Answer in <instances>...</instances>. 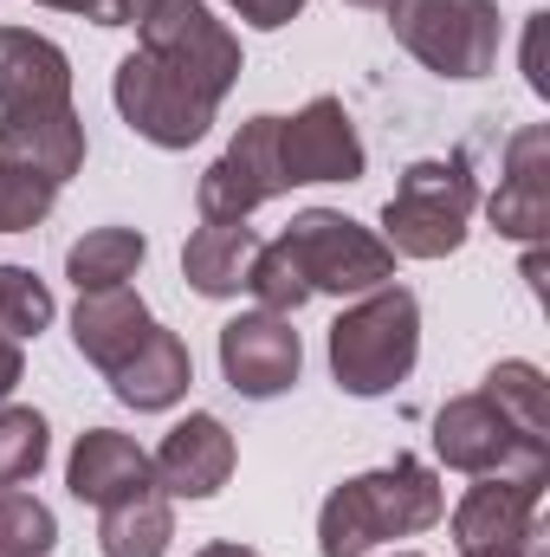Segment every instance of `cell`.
I'll return each mask as SVG.
<instances>
[{
    "label": "cell",
    "mask_w": 550,
    "mask_h": 557,
    "mask_svg": "<svg viewBox=\"0 0 550 557\" xmlns=\"http://www.w3.org/2000/svg\"><path fill=\"white\" fill-rule=\"evenodd\" d=\"M447 519V493L434 480V467H421L414 454H396L376 473L343 480L324 512H317V552L324 557H370L389 539H414L427 525Z\"/></svg>",
    "instance_id": "cell-1"
},
{
    "label": "cell",
    "mask_w": 550,
    "mask_h": 557,
    "mask_svg": "<svg viewBox=\"0 0 550 557\" xmlns=\"http://www.w3.org/2000/svg\"><path fill=\"white\" fill-rule=\"evenodd\" d=\"M414 357H421V305H414L409 285H396V278L363 292L330 324V376L357 403H376L396 383H409Z\"/></svg>",
    "instance_id": "cell-2"
},
{
    "label": "cell",
    "mask_w": 550,
    "mask_h": 557,
    "mask_svg": "<svg viewBox=\"0 0 550 557\" xmlns=\"http://www.w3.org/2000/svg\"><path fill=\"white\" fill-rule=\"evenodd\" d=\"M479 208V182L466 156L414 162L383 208V240L396 260H447L466 247V221Z\"/></svg>",
    "instance_id": "cell-3"
},
{
    "label": "cell",
    "mask_w": 550,
    "mask_h": 557,
    "mask_svg": "<svg viewBox=\"0 0 550 557\" xmlns=\"http://www.w3.org/2000/svg\"><path fill=\"white\" fill-rule=\"evenodd\" d=\"M137 52L155 65H168L175 78H188L201 98H227L240 85V39L227 33V20H214L201 0H142L137 7Z\"/></svg>",
    "instance_id": "cell-4"
},
{
    "label": "cell",
    "mask_w": 550,
    "mask_h": 557,
    "mask_svg": "<svg viewBox=\"0 0 550 557\" xmlns=\"http://www.w3.org/2000/svg\"><path fill=\"white\" fill-rule=\"evenodd\" d=\"M278 240H285V253L298 260L311 298H317V292H330V298H363V292H376V285L396 278L389 240L370 234L363 221L337 214V208H304V214H291V227H285Z\"/></svg>",
    "instance_id": "cell-5"
},
{
    "label": "cell",
    "mask_w": 550,
    "mask_h": 557,
    "mask_svg": "<svg viewBox=\"0 0 550 557\" xmlns=\"http://www.w3.org/2000/svg\"><path fill=\"white\" fill-rule=\"evenodd\" d=\"M389 26L440 78H486L499 65V0H389Z\"/></svg>",
    "instance_id": "cell-6"
},
{
    "label": "cell",
    "mask_w": 550,
    "mask_h": 557,
    "mask_svg": "<svg viewBox=\"0 0 550 557\" xmlns=\"http://www.w3.org/2000/svg\"><path fill=\"white\" fill-rule=\"evenodd\" d=\"M434 454H440V467L473 473V480L499 473V480H545L550 486V441L518 434L479 389L440 403V416H434Z\"/></svg>",
    "instance_id": "cell-7"
},
{
    "label": "cell",
    "mask_w": 550,
    "mask_h": 557,
    "mask_svg": "<svg viewBox=\"0 0 550 557\" xmlns=\"http://www.w3.org/2000/svg\"><path fill=\"white\" fill-rule=\"evenodd\" d=\"M111 98L124 111V124L155 149H195V143L214 131V98H201L188 78H175L168 65H155L149 52H130L111 78Z\"/></svg>",
    "instance_id": "cell-8"
},
{
    "label": "cell",
    "mask_w": 550,
    "mask_h": 557,
    "mask_svg": "<svg viewBox=\"0 0 550 557\" xmlns=\"http://www.w3.org/2000/svg\"><path fill=\"white\" fill-rule=\"evenodd\" d=\"M285 169H278V117H247L240 137L227 143L208 175L195 182V208L201 221H247L253 208H266L273 195H285Z\"/></svg>",
    "instance_id": "cell-9"
},
{
    "label": "cell",
    "mask_w": 550,
    "mask_h": 557,
    "mask_svg": "<svg viewBox=\"0 0 550 557\" xmlns=\"http://www.w3.org/2000/svg\"><path fill=\"white\" fill-rule=\"evenodd\" d=\"M298 370H304V344L285 311H240L234 324H221V376L234 396L273 403L298 383Z\"/></svg>",
    "instance_id": "cell-10"
},
{
    "label": "cell",
    "mask_w": 550,
    "mask_h": 557,
    "mask_svg": "<svg viewBox=\"0 0 550 557\" xmlns=\"http://www.w3.org/2000/svg\"><path fill=\"white\" fill-rule=\"evenodd\" d=\"M278 169L285 182H363V137L343 98H311L298 117H278Z\"/></svg>",
    "instance_id": "cell-11"
},
{
    "label": "cell",
    "mask_w": 550,
    "mask_h": 557,
    "mask_svg": "<svg viewBox=\"0 0 550 557\" xmlns=\"http://www.w3.org/2000/svg\"><path fill=\"white\" fill-rule=\"evenodd\" d=\"M538 506H545V480H499V473H486L453 506V545L460 552H512V545H532L545 532Z\"/></svg>",
    "instance_id": "cell-12"
},
{
    "label": "cell",
    "mask_w": 550,
    "mask_h": 557,
    "mask_svg": "<svg viewBox=\"0 0 550 557\" xmlns=\"http://www.w3.org/2000/svg\"><path fill=\"white\" fill-rule=\"evenodd\" d=\"M149 467H155L162 499H214L234 480V434L221 416H188L162 434Z\"/></svg>",
    "instance_id": "cell-13"
},
{
    "label": "cell",
    "mask_w": 550,
    "mask_h": 557,
    "mask_svg": "<svg viewBox=\"0 0 550 557\" xmlns=\"http://www.w3.org/2000/svg\"><path fill=\"white\" fill-rule=\"evenodd\" d=\"M486 221L525 247H538L550 234V124H525L505 143V182L486 201Z\"/></svg>",
    "instance_id": "cell-14"
},
{
    "label": "cell",
    "mask_w": 550,
    "mask_h": 557,
    "mask_svg": "<svg viewBox=\"0 0 550 557\" xmlns=\"http://www.w3.org/2000/svg\"><path fill=\"white\" fill-rule=\"evenodd\" d=\"M65 486H72V499L78 506H117V499H137L155 486V467H149V454H142L130 434H117V428H85L78 434V447H72V460H65Z\"/></svg>",
    "instance_id": "cell-15"
},
{
    "label": "cell",
    "mask_w": 550,
    "mask_h": 557,
    "mask_svg": "<svg viewBox=\"0 0 550 557\" xmlns=\"http://www.w3.org/2000/svg\"><path fill=\"white\" fill-rule=\"evenodd\" d=\"M0 156L39 182H72L85 169V124L72 104H46V111H0Z\"/></svg>",
    "instance_id": "cell-16"
},
{
    "label": "cell",
    "mask_w": 550,
    "mask_h": 557,
    "mask_svg": "<svg viewBox=\"0 0 550 557\" xmlns=\"http://www.w3.org/2000/svg\"><path fill=\"white\" fill-rule=\"evenodd\" d=\"M72 104V59L46 33L0 26V111H46Z\"/></svg>",
    "instance_id": "cell-17"
},
{
    "label": "cell",
    "mask_w": 550,
    "mask_h": 557,
    "mask_svg": "<svg viewBox=\"0 0 550 557\" xmlns=\"http://www.w3.org/2000/svg\"><path fill=\"white\" fill-rule=\"evenodd\" d=\"M188 383H195V357H188V344H182L175 331H162V324H149V337L111 370V396H117L124 409H137V416L175 409V403L188 396Z\"/></svg>",
    "instance_id": "cell-18"
},
{
    "label": "cell",
    "mask_w": 550,
    "mask_h": 557,
    "mask_svg": "<svg viewBox=\"0 0 550 557\" xmlns=\"http://www.w3.org/2000/svg\"><path fill=\"white\" fill-rule=\"evenodd\" d=\"M149 305H142L130 285H111V292H78V311H72V344L91 370H117L142 337H149Z\"/></svg>",
    "instance_id": "cell-19"
},
{
    "label": "cell",
    "mask_w": 550,
    "mask_h": 557,
    "mask_svg": "<svg viewBox=\"0 0 550 557\" xmlns=\"http://www.w3.org/2000/svg\"><path fill=\"white\" fill-rule=\"evenodd\" d=\"M253 253H260V234L247 221H201L182 247V278L201 298H240L247 273H253Z\"/></svg>",
    "instance_id": "cell-20"
},
{
    "label": "cell",
    "mask_w": 550,
    "mask_h": 557,
    "mask_svg": "<svg viewBox=\"0 0 550 557\" xmlns=\"http://www.w3.org/2000/svg\"><path fill=\"white\" fill-rule=\"evenodd\" d=\"M168 539H175V512L155 486L98 512V552L104 557H162Z\"/></svg>",
    "instance_id": "cell-21"
},
{
    "label": "cell",
    "mask_w": 550,
    "mask_h": 557,
    "mask_svg": "<svg viewBox=\"0 0 550 557\" xmlns=\"http://www.w3.org/2000/svg\"><path fill=\"white\" fill-rule=\"evenodd\" d=\"M142 260H149V240H142L137 227H91L85 240H72L65 278L78 292H111V285H130Z\"/></svg>",
    "instance_id": "cell-22"
},
{
    "label": "cell",
    "mask_w": 550,
    "mask_h": 557,
    "mask_svg": "<svg viewBox=\"0 0 550 557\" xmlns=\"http://www.w3.org/2000/svg\"><path fill=\"white\" fill-rule=\"evenodd\" d=\"M479 396H486L499 416L512 421L518 434H538V441H550V383H545V370H538V363H525V357L492 363Z\"/></svg>",
    "instance_id": "cell-23"
},
{
    "label": "cell",
    "mask_w": 550,
    "mask_h": 557,
    "mask_svg": "<svg viewBox=\"0 0 550 557\" xmlns=\"http://www.w3.org/2000/svg\"><path fill=\"white\" fill-rule=\"evenodd\" d=\"M52 454V428L39 409H0V493L26 486Z\"/></svg>",
    "instance_id": "cell-24"
},
{
    "label": "cell",
    "mask_w": 550,
    "mask_h": 557,
    "mask_svg": "<svg viewBox=\"0 0 550 557\" xmlns=\"http://www.w3.org/2000/svg\"><path fill=\"white\" fill-rule=\"evenodd\" d=\"M52 545H59L52 506L33 499V493H20V486H7L0 493V557H46Z\"/></svg>",
    "instance_id": "cell-25"
},
{
    "label": "cell",
    "mask_w": 550,
    "mask_h": 557,
    "mask_svg": "<svg viewBox=\"0 0 550 557\" xmlns=\"http://www.w3.org/2000/svg\"><path fill=\"white\" fill-rule=\"evenodd\" d=\"M46 324H52V285L33 267H0V331L20 344V337H39Z\"/></svg>",
    "instance_id": "cell-26"
},
{
    "label": "cell",
    "mask_w": 550,
    "mask_h": 557,
    "mask_svg": "<svg viewBox=\"0 0 550 557\" xmlns=\"http://www.w3.org/2000/svg\"><path fill=\"white\" fill-rule=\"evenodd\" d=\"M52 201H59V188H52V182H39V175L13 169V162L0 156V234H33V227L52 214Z\"/></svg>",
    "instance_id": "cell-27"
},
{
    "label": "cell",
    "mask_w": 550,
    "mask_h": 557,
    "mask_svg": "<svg viewBox=\"0 0 550 557\" xmlns=\"http://www.w3.org/2000/svg\"><path fill=\"white\" fill-rule=\"evenodd\" d=\"M39 7H59V13H78L91 26H130L142 0H39Z\"/></svg>",
    "instance_id": "cell-28"
},
{
    "label": "cell",
    "mask_w": 550,
    "mask_h": 557,
    "mask_svg": "<svg viewBox=\"0 0 550 557\" xmlns=\"http://www.w3.org/2000/svg\"><path fill=\"white\" fill-rule=\"evenodd\" d=\"M247 26H260V33H273V26H291L298 13H304V0H227Z\"/></svg>",
    "instance_id": "cell-29"
},
{
    "label": "cell",
    "mask_w": 550,
    "mask_h": 557,
    "mask_svg": "<svg viewBox=\"0 0 550 557\" xmlns=\"http://www.w3.org/2000/svg\"><path fill=\"white\" fill-rule=\"evenodd\" d=\"M538 46H545V13H532V26H525V78H532V91L545 98L550 78H545V52H538Z\"/></svg>",
    "instance_id": "cell-30"
},
{
    "label": "cell",
    "mask_w": 550,
    "mask_h": 557,
    "mask_svg": "<svg viewBox=\"0 0 550 557\" xmlns=\"http://www.w3.org/2000/svg\"><path fill=\"white\" fill-rule=\"evenodd\" d=\"M20 376H26V357H20V344H13V337L0 331V403H7L13 389H20Z\"/></svg>",
    "instance_id": "cell-31"
},
{
    "label": "cell",
    "mask_w": 550,
    "mask_h": 557,
    "mask_svg": "<svg viewBox=\"0 0 550 557\" xmlns=\"http://www.w3.org/2000/svg\"><path fill=\"white\" fill-rule=\"evenodd\" d=\"M460 557H545V532L532 545H512V552H460Z\"/></svg>",
    "instance_id": "cell-32"
},
{
    "label": "cell",
    "mask_w": 550,
    "mask_h": 557,
    "mask_svg": "<svg viewBox=\"0 0 550 557\" xmlns=\"http://www.w3.org/2000/svg\"><path fill=\"white\" fill-rule=\"evenodd\" d=\"M195 557H260V552H247V545H208V552H195Z\"/></svg>",
    "instance_id": "cell-33"
},
{
    "label": "cell",
    "mask_w": 550,
    "mask_h": 557,
    "mask_svg": "<svg viewBox=\"0 0 550 557\" xmlns=\"http://www.w3.org/2000/svg\"><path fill=\"white\" fill-rule=\"evenodd\" d=\"M350 7H383V13H389V0H350Z\"/></svg>",
    "instance_id": "cell-34"
},
{
    "label": "cell",
    "mask_w": 550,
    "mask_h": 557,
    "mask_svg": "<svg viewBox=\"0 0 550 557\" xmlns=\"http://www.w3.org/2000/svg\"><path fill=\"white\" fill-rule=\"evenodd\" d=\"M396 557H421V552H396Z\"/></svg>",
    "instance_id": "cell-35"
}]
</instances>
